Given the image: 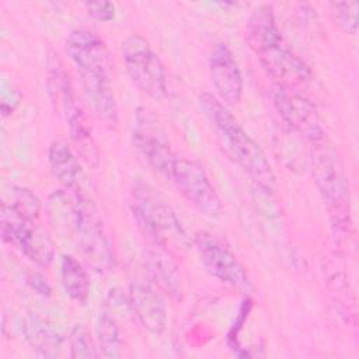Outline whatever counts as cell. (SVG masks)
Here are the masks:
<instances>
[{
  "instance_id": "cell-1",
  "label": "cell",
  "mask_w": 359,
  "mask_h": 359,
  "mask_svg": "<svg viewBox=\"0 0 359 359\" xmlns=\"http://www.w3.org/2000/svg\"><path fill=\"white\" fill-rule=\"evenodd\" d=\"M245 41L276 86L299 91L310 84L311 69L285 42L272 6L259 4L252 10L247 21Z\"/></svg>"
},
{
  "instance_id": "cell-2",
  "label": "cell",
  "mask_w": 359,
  "mask_h": 359,
  "mask_svg": "<svg viewBox=\"0 0 359 359\" xmlns=\"http://www.w3.org/2000/svg\"><path fill=\"white\" fill-rule=\"evenodd\" d=\"M198 104L210 122L224 154L243 168L257 187L272 194L276 188V178L264 150L243 129L227 105L208 91L198 95Z\"/></svg>"
},
{
  "instance_id": "cell-3",
  "label": "cell",
  "mask_w": 359,
  "mask_h": 359,
  "mask_svg": "<svg viewBox=\"0 0 359 359\" xmlns=\"http://www.w3.org/2000/svg\"><path fill=\"white\" fill-rule=\"evenodd\" d=\"M60 195L62 201L55 194L50 205L53 210L62 212L65 226L73 233L84 261L98 273L108 272L114 265V250L95 203L77 188L72 196L63 192Z\"/></svg>"
},
{
  "instance_id": "cell-4",
  "label": "cell",
  "mask_w": 359,
  "mask_h": 359,
  "mask_svg": "<svg viewBox=\"0 0 359 359\" xmlns=\"http://www.w3.org/2000/svg\"><path fill=\"white\" fill-rule=\"evenodd\" d=\"M316 184L337 231L349 230V187L335 147L325 132L307 140Z\"/></svg>"
},
{
  "instance_id": "cell-5",
  "label": "cell",
  "mask_w": 359,
  "mask_h": 359,
  "mask_svg": "<svg viewBox=\"0 0 359 359\" xmlns=\"http://www.w3.org/2000/svg\"><path fill=\"white\" fill-rule=\"evenodd\" d=\"M132 215L142 231L163 250L181 252L191 245L175 212L144 182L133 185Z\"/></svg>"
},
{
  "instance_id": "cell-6",
  "label": "cell",
  "mask_w": 359,
  "mask_h": 359,
  "mask_svg": "<svg viewBox=\"0 0 359 359\" xmlns=\"http://www.w3.org/2000/svg\"><path fill=\"white\" fill-rule=\"evenodd\" d=\"M1 237L10 245L18 248L39 268H48L55 258V245L39 223V213L27 210L13 201L3 202L0 213Z\"/></svg>"
},
{
  "instance_id": "cell-7",
  "label": "cell",
  "mask_w": 359,
  "mask_h": 359,
  "mask_svg": "<svg viewBox=\"0 0 359 359\" xmlns=\"http://www.w3.org/2000/svg\"><path fill=\"white\" fill-rule=\"evenodd\" d=\"M122 60L130 80L151 98L163 100L168 93L167 73L158 55L139 34L128 35L121 46Z\"/></svg>"
},
{
  "instance_id": "cell-8",
  "label": "cell",
  "mask_w": 359,
  "mask_h": 359,
  "mask_svg": "<svg viewBox=\"0 0 359 359\" xmlns=\"http://www.w3.org/2000/svg\"><path fill=\"white\" fill-rule=\"evenodd\" d=\"M181 195L203 216L219 219L223 205L205 168L188 158L177 157L167 174Z\"/></svg>"
},
{
  "instance_id": "cell-9",
  "label": "cell",
  "mask_w": 359,
  "mask_h": 359,
  "mask_svg": "<svg viewBox=\"0 0 359 359\" xmlns=\"http://www.w3.org/2000/svg\"><path fill=\"white\" fill-rule=\"evenodd\" d=\"M132 144L137 154L156 171L167 177L174 160V154L164 128L158 118L147 108L136 111L132 130Z\"/></svg>"
},
{
  "instance_id": "cell-10",
  "label": "cell",
  "mask_w": 359,
  "mask_h": 359,
  "mask_svg": "<svg viewBox=\"0 0 359 359\" xmlns=\"http://www.w3.org/2000/svg\"><path fill=\"white\" fill-rule=\"evenodd\" d=\"M192 243L208 273L234 289L244 292L251 289L245 268L217 237L208 231H199L195 234Z\"/></svg>"
},
{
  "instance_id": "cell-11",
  "label": "cell",
  "mask_w": 359,
  "mask_h": 359,
  "mask_svg": "<svg viewBox=\"0 0 359 359\" xmlns=\"http://www.w3.org/2000/svg\"><path fill=\"white\" fill-rule=\"evenodd\" d=\"M66 52L79 76H111L108 48L95 32L87 28L73 29L66 39Z\"/></svg>"
},
{
  "instance_id": "cell-12",
  "label": "cell",
  "mask_w": 359,
  "mask_h": 359,
  "mask_svg": "<svg viewBox=\"0 0 359 359\" xmlns=\"http://www.w3.org/2000/svg\"><path fill=\"white\" fill-rule=\"evenodd\" d=\"M272 102L283 122L290 129L302 133L306 140L324 133V129L318 122L316 107L310 100L299 94V91L275 84Z\"/></svg>"
},
{
  "instance_id": "cell-13",
  "label": "cell",
  "mask_w": 359,
  "mask_h": 359,
  "mask_svg": "<svg viewBox=\"0 0 359 359\" xmlns=\"http://www.w3.org/2000/svg\"><path fill=\"white\" fill-rule=\"evenodd\" d=\"M52 102L55 104L56 109H59V112L63 115L69 126L70 139L80 158L86 164L95 167L100 160L98 147L94 140L88 119L80 104H77L72 87L62 91Z\"/></svg>"
},
{
  "instance_id": "cell-14",
  "label": "cell",
  "mask_w": 359,
  "mask_h": 359,
  "mask_svg": "<svg viewBox=\"0 0 359 359\" xmlns=\"http://www.w3.org/2000/svg\"><path fill=\"white\" fill-rule=\"evenodd\" d=\"M209 73L219 100L224 105H237L241 101L244 83L238 63L230 48L219 42L209 56Z\"/></svg>"
},
{
  "instance_id": "cell-15",
  "label": "cell",
  "mask_w": 359,
  "mask_h": 359,
  "mask_svg": "<svg viewBox=\"0 0 359 359\" xmlns=\"http://www.w3.org/2000/svg\"><path fill=\"white\" fill-rule=\"evenodd\" d=\"M128 297L140 325L153 335H161L167 328V307L161 293L147 282L133 280Z\"/></svg>"
},
{
  "instance_id": "cell-16",
  "label": "cell",
  "mask_w": 359,
  "mask_h": 359,
  "mask_svg": "<svg viewBox=\"0 0 359 359\" xmlns=\"http://www.w3.org/2000/svg\"><path fill=\"white\" fill-rule=\"evenodd\" d=\"M24 335L29 346L43 358H57L63 349V337L56 327L36 313L24 320Z\"/></svg>"
},
{
  "instance_id": "cell-17",
  "label": "cell",
  "mask_w": 359,
  "mask_h": 359,
  "mask_svg": "<svg viewBox=\"0 0 359 359\" xmlns=\"http://www.w3.org/2000/svg\"><path fill=\"white\" fill-rule=\"evenodd\" d=\"M80 83L93 112L107 123H116L118 109L111 76H80Z\"/></svg>"
},
{
  "instance_id": "cell-18",
  "label": "cell",
  "mask_w": 359,
  "mask_h": 359,
  "mask_svg": "<svg viewBox=\"0 0 359 359\" xmlns=\"http://www.w3.org/2000/svg\"><path fill=\"white\" fill-rule=\"evenodd\" d=\"M48 164L52 175L66 188L76 189L81 170L72 147L63 140H53L48 149Z\"/></svg>"
},
{
  "instance_id": "cell-19",
  "label": "cell",
  "mask_w": 359,
  "mask_h": 359,
  "mask_svg": "<svg viewBox=\"0 0 359 359\" xmlns=\"http://www.w3.org/2000/svg\"><path fill=\"white\" fill-rule=\"evenodd\" d=\"M60 283L66 296L77 304H86L90 296V278L80 261L73 255L60 259Z\"/></svg>"
},
{
  "instance_id": "cell-20",
  "label": "cell",
  "mask_w": 359,
  "mask_h": 359,
  "mask_svg": "<svg viewBox=\"0 0 359 359\" xmlns=\"http://www.w3.org/2000/svg\"><path fill=\"white\" fill-rule=\"evenodd\" d=\"M165 250L150 251L147 255V265L153 280L165 290L170 296L178 299L181 296V278L175 264L164 252Z\"/></svg>"
},
{
  "instance_id": "cell-21",
  "label": "cell",
  "mask_w": 359,
  "mask_h": 359,
  "mask_svg": "<svg viewBox=\"0 0 359 359\" xmlns=\"http://www.w3.org/2000/svg\"><path fill=\"white\" fill-rule=\"evenodd\" d=\"M95 332L102 356L112 359L119 358L122 353V334L116 321V314L107 306H104L98 314Z\"/></svg>"
},
{
  "instance_id": "cell-22",
  "label": "cell",
  "mask_w": 359,
  "mask_h": 359,
  "mask_svg": "<svg viewBox=\"0 0 359 359\" xmlns=\"http://www.w3.org/2000/svg\"><path fill=\"white\" fill-rule=\"evenodd\" d=\"M70 356L74 359H94L100 356L97 345L84 325H76L69 334Z\"/></svg>"
},
{
  "instance_id": "cell-23",
  "label": "cell",
  "mask_w": 359,
  "mask_h": 359,
  "mask_svg": "<svg viewBox=\"0 0 359 359\" xmlns=\"http://www.w3.org/2000/svg\"><path fill=\"white\" fill-rule=\"evenodd\" d=\"M335 13V18L341 28L351 34L355 35L358 31V1H341V3H332L331 4Z\"/></svg>"
},
{
  "instance_id": "cell-24",
  "label": "cell",
  "mask_w": 359,
  "mask_h": 359,
  "mask_svg": "<svg viewBox=\"0 0 359 359\" xmlns=\"http://www.w3.org/2000/svg\"><path fill=\"white\" fill-rule=\"evenodd\" d=\"M87 14L97 21H111L115 18V4L111 1H91L84 4Z\"/></svg>"
},
{
  "instance_id": "cell-25",
  "label": "cell",
  "mask_w": 359,
  "mask_h": 359,
  "mask_svg": "<svg viewBox=\"0 0 359 359\" xmlns=\"http://www.w3.org/2000/svg\"><path fill=\"white\" fill-rule=\"evenodd\" d=\"M27 282L38 294H41V296H49L50 294V286L41 273L29 272L27 275Z\"/></svg>"
}]
</instances>
